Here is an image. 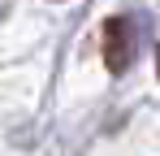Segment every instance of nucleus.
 <instances>
[{
  "mask_svg": "<svg viewBox=\"0 0 160 156\" xmlns=\"http://www.w3.org/2000/svg\"><path fill=\"white\" fill-rule=\"evenodd\" d=\"M134 61V26L130 18H108L104 22V65L112 74H121V70H130Z\"/></svg>",
  "mask_w": 160,
  "mask_h": 156,
  "instance_id": "f257e3e1",
  "label": "nucleus"
},
{
  "mask_svg": "<svg viewBox=\"0 0 160 156\" xmlns=\"http://www.w3.org/2000/svg\"><path fill=\"white\" fill-rule=\"evenodd\" d=\"M156 65H160V56H156Z\"/></svg>",
  "mask_w": 160,
  "mask_h": 156,
  "instance_id": "f03ea898",
  "label": "nucleus"
}]
</instances>
